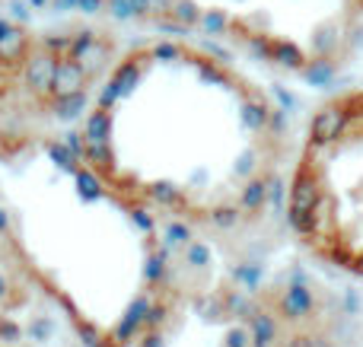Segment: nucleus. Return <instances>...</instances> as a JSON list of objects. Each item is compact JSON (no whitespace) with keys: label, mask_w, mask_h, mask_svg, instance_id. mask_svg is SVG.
Listing matches in <instances>:
<instances>
[{"label":"nucleus","mask_w":363,"mask_h":347,"mask_svg":"<svg viewBox=\"0 0 363 347\" xmlns=\"http://www.w3.org/2000/svg\"><path fill=\"white\" fill-rule=\"evenodd\" d=\"M290 220L319 258L363 278V86L335 93L309 121Z\"/></svg>","instance_id":"nucleus-1"}]
</instances>
